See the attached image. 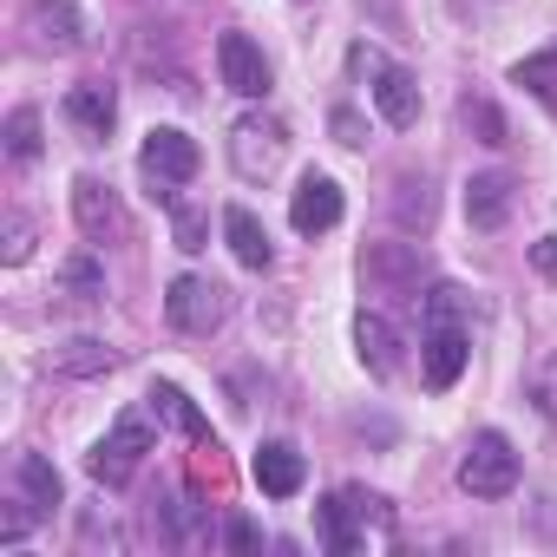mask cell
Returning <instances> with one entry per match:
<instances>
[{"label":"cell","mask_w":557,"mask_h":557,"mask_svg":"<svg viewBox=\"0 0 557 557\" xmlns=\"http://www.w3.org/2000/svg\"><path fill=\"white\" fill-rule=\"evenodd\" d=\"M368 524L374 531H394V505L381 492H368V485H342V492H329L315 505V537H322L329 557H355L361 537H368Z\"/></svg>","instance_id":"cell-1"},{"label":"cell","mask_w":557,"mask_h":557,"mask_svg":"<svg viewBox=\"0 0 557 557\" xmlns=\"http://www.w3.org/2000/svg\"><path fill=\"white\" fill-rule=\"evenodd\" d=\"M197 164H203V151H197V138L177 132V125H151L145 145H138V171H145V184H151L158 203H177V190L197 177Z\"/></svg>","instance_id":"cell-2"},{"label":"cell","mask_w":557,"mask_h":557,"mask_svg":"<svg viewBox=\"0 0 557 557\" xmlns=\"http://www.w3.org/2000/svg\"><path fill=\"white\" fill-rule=\"evenodd\" d=\"M459 492L466 498H511L518 492V453L505 433H492V426L472 433V446L459 459Z\"/></svg>","instance_id":"cell-3"},{"label":"cell","mask_w":557,"mask_h":557,"mask_svg":"<svg viewBox=\"0 0 557 557\" xmlns=\"http://www.w3.org/2000/svg\"><path fill=\"white\" fill-rule=\"evenodd\" d=\"M145 453H158V440H151L145 413H119V420H112V433L86 453V472H92L99 485H125V479L145 466Z\"/></svg>","instance_id":"cell-4"},{"label":"cell","mask_w":557,"mask_h":557,"mask_svg":"<svg viewBox=\"0 0 557 557\" xmlns=\"http://www.w3.org/2000/svg\"><path fill=\"white\" fill-rule=\"evenodd\" d=\"M348 60H355V73H368V79H374V112H381L394 132L420 125V79H413L407 66H387L374 47H355Z\"/></svg>","instance_id":"cell-5"},{"label":"cell","mask_w":557,"mask_h":557,"mask_svg":"<svg viewBox=\"0 0 557 557\" xmlns=\"http://www.w3.org/2000/svg\"><path fill=\"white\" fill-rule=\"evenodd\" d=\"M164 315L177 335H216L230 322V289L210 283V275H177L171 296H164Z\"/></svg>","instance_id":"cell-6"},{"label":"cell","mask_w":557,"mask_h":557,"mask_svg":"<svg viewBox=\"0 0 557 557\" xmlns=\"http://www.w3.org/2000/svg\"><path fill=\"white\" fill-rule=\"evenodd\" d=\"M283 151H289V132H283V119H269V112H249V119H236V132H230V164H236V177H269L275 164H283Z\"/></svg>","instance_id":"cell-7"},{"label":"cell","mask_w":557,"mask_h":557,"mask_svg":"<svg viewBox=\"0 0 557 557\" xmlns=\"http://www.w3.org/2000/svg\"><path fill=\"white\" fill-rule=\"evenodd\" d=\"M420 275H426L420 243H368L361 249V283H368V296H413Z\"/></svg>","instance_id":"cell-8"},{"label":"cell","mask_w":557,"mask_h":557,"mask_svg":"<svg viewBox=\"0 0 557 557\" xmlns=\"http://www.w3.org/2000/svg\"><path fill=\"white\" fill-rule=\"evenodd\" d=\"M466 361H472L466 322H433V329H426V342H420V381H426L433 394H446V387H459Z\"/></svg>","instance_id":"cell-9"},{"label":"cell","mask_w":557,"mask_h":557,"mask_svg":"<svg viewBox=\"0 0 557 557\" xmlns=\"http://www.w3.org/2000/svg\"><path fill=\"white\" fill-rule=\"evenodd\" d=\"M249 479H256L262 498H296L302 479H309V459H302V446H289V440H262L256 459H249Z\"/></svg>","instance_id":"cell-10"},{"label":"cell","mask_w":557,"mask_h":557,"mask_svg":"<svg viewBox=\"0 0 557 557\" xmlns=\"http://www.w3.org/2000/svg\"><path fill=\"white\" fill-rule=\"evenodd\" d=\"M216 73L236 99H262L269 92V60L249 34H216Z\"/></svg>","instance_id":"cell-11"},{"label":"cell","mask_w":557,"mask_h":557,"mask_svg":"<svg viewBox=\"0 0 557 557\" xmlns=\"http://www.w3.org/2000/svg\"><path fill=\"white\" fill-rule=\"evenodd\" d=\"M342 210H348V197H342V184H335L329 171H309V177L296 184V197H289V223H296L302 236L335 230V223H342Z\"/></svg>","instance_id":"cell-12"},{"label":"cell","mask_w":557,"mask_h":557,"mask_svg":"<svg viewBox=\"0 0 557 557\" xmlns=\"http://www.w3.org/2000/svg\"><path fill=\"white\" fill-rule=\"evenodd\" d=\"M73 216H79V230H86L92 243H125V210H119L112 184L79 177V184H73Z\"/></svg>","instance_id":"cell-13"},{"label":"cell","mask_w":557,"mask_h":557,"mask_svg":"<svg viewBox=\"0 0 557 557\" xmlns=\"http://www.w3.org/2000/svg\"><path fill=\"white\" fill-rule=\"evenodd\" d=\"M27 34H34V47H47V53L86 47V21H79L73 0H34V8H27Z\"/></svg>","instance_id":"cell-14"},{"label":"cell","mask_w":557,"mask_h":557,"mask_svg":"<svg viewBox=\"0 0 557 557\" xmlns=\"http://www.w3.org/2000/svg\"><path fill=\"white\" fill-rule=\"evenodd\" d=\"M511 203H518L511 171H479V177H466V223H472V230H498V223L511 216Z\"/></svg>","instance_id":"cell-15"},{"label":"cell","mask_w":557,"mask_h":557,"mask_svg":"<svg viewBox=\"0 0 557 557\" xmlns=\"http://www.w3.org/2000/svg\"><path fill=\"white\" fill-rule=\"evenodd\" d=\"M66 119L99 145V138H112V125H119V92H112L106 79H86V86L66 92Z\"/></svg>","instance_id":"cell-16"},{"label":"cell","mask_w":557,"mask_h":557,"mask_svg":"<svg viewBox=\"0 0 557 557\" xmlns=\"http://www.w3.org/2000/svg\"><path fill=\"white\" fill-rule=\"evenodd\" d=\"M355 355H361V368H368L374 381H387V374L400 368V335H394V322L374 315V309H361V322H355Z\"/></svg>","instance_id":"cell-17"},{"label":"cell","mask_w":557,"mask_h":557,"mask_svg":"<svg viewBox=\"0 0 557 557\" xmlns=\"http://www.w3.org/2000/svg\"><path fill=\"white\" fill-rule=\"evenodd\" d=\"M14 485H21L27 511H40V518L66 505V485H60V472H53V459H47V453H21V459H14Z\"/></svg>","instance_id":"cell-18"},{"label":"cell","mask_w":557,"mask_h":557,"mask_svg":"<svg viewBox=\"0 0 557 557\" xmlns=\"http://www.w3.org/2000/svg\"><path fill=\"white\" fill-rule=\"evenodd\" d=\"M223 236H230V249H236L243 269H269V262H275V243H269V230L256 223V210L230 203V210H223Z\"/></svg>","instance_id":"cell-19"},{"label":"cell","mask_w":557,"mask_h":557,"mask_svg":"<svg viewBox=\"0 0 557 557\" xmlns=\"http://www.w3.org/2000/svg\"><path fill=\"white\" fill-rule=\"evenodd\" d=\"M145 400H151V413H164V420H171V426H177L184 440H197V446L210 440V420L197 413V400H190L184 387H171V381H158V387H151Z\"/></svg>","instance_id":"cell-20"},{"label":"cell","mask_w":557,"mask_h":557,"mask_svg":"<svg viewBox=\"0 0 557 557\" xmlns=\"http://www.w3.org/2000/svg\"><path fill=\"white\" fill-rule=\"evenodd\" d=\"M60 296L66 302H106V269H99L92 249H79V256L60 262Z\"/></svg>","instance_id":"cell-21"},{"label":"cell","mask_w":557,"mask_h":557,"mask_svg":"<svg viewBox=\"0 0 557 557\" xmlns=\"http://www.w3.org/2000/svg\"><path fill=\"white\" fill-rule=\"evenodd\" d=\"M119 368V348H106V342H60L53 348V374H112Z\"/></svg>","instance_id":"cell-22"},{"label":"cell","mask_w":557,"mask_h":557,"mask_svg":"<svg viewBox=\"0 0 557 557\" xmlns=\"http://www.w3.org/2000/svg\"><path fill=\"white\" fill-rule=\"evenodd\" d=\"M394 223H400V230H426V223H433V177H426V171L394 184Z\"/></svg>","instance_id":"cell-23"},{"label":"cell","mask_w":557,"mask_h":557,"mask_svg":"<svg viewBox=\"0 0 557 557\" xmlns=\"http://www.w3.org/2000/svg\"><path fill=\"white\" fill-rule=\"evenodd\" d=\"M459 119L479 132V145H511V125H505V112H498L492 99H472V92H466V99H459Z\"/></svg>","instance_id":"cell-24"},{"label":"cell","mask_w":557,"mask_h":557,"mask_svg":"<svg viewBox=\"0 0 557 557\" xmlns=\"http://www.w3.org/2000/svg\"><path fill=\"white\" fill-rule=\"evenodd\" d=\"M8 158L14 164H34L40 158V112L34 106H14L8 112Z\"/></svg>","instance_id":"cell-25"},{"label":"cell","mask_w":557,"mask_h":557,"mask_svg":"<svg viewBox=\"0 0 557 557\" xmlns=\"http://www.w3.org/2000/svg\"><path fill=\"white\" fill-rule=\"evenodd\" d=\"M511 86H524V92H537V99H557V47L518 60V66H511Z\"/></svg>","instance_id":"cell-26"},{"label":"cell","mask_w":557,"mask_h":557,"mask_svg":"<svg viewBox=\"0 0 557 557\" xmlns=\"http://www.w3.org/2000/svg\"><path fill=\"white\" fill-rule=\"evenodd\" d=\"M171 236H177L184 256H197V249H210V216L190 210V203H171Z\"/></svg>","instance_id":"cell-27"},{"label":"cell","mask_w":557,"mask_h":557,"mask_svg":"<svg viewBox=\"0 0 557 557\" xmlns=\"http://www.w3.org/2000/svg\"><path fill=\"white\" fill-rule=\"evenodd\" d=\"M466 302H472L466 289H453V283H440V289L426 296V329H433V322H466Z\"/></svg>","instance_id":"cell-28"},{"label":"cell","mask_w":557,"mask_h":557,"mask_svg":"<svg viewBox=\"0 0 557 557\" xmlns=\"http://www.w3.org/2000/svg\"><path fill=\"white\" fill-rule=\"evenodd\" d=\"M8 262H27L34 256V223L21 216V210H8V249H0Z\"/></svg>","instance_id":"cell-29"},{"label":"cell","mask_w":557,"mask_h":557,"mask_svg":"<svg viewBox=\"0 0 557 557\" xmlns=\"http://www.w3.org/2000/svg\"><path fill=\"white\" fill-rule=\"evenodd\" d=\"M329 132H335L342 145H368V119H361L355 106H335V112H329Z\"/></svg>","instance_id":"cell-30"},{"label":"cell","mask_w":557,"mask_h":557,"mask_svg":"<svg viewBox=\"0 0 557 557\" xmlns=\"http://www.w3.org/2000/svg\"><path fill=\"white\" fill-rule=\"evenodd\" d=\"M531 400H537V413L557 426V361H550V368H537V381H531Z\"/></svg>","instance_id":"cell-31"},{"label":"cell","mask_w":557,"mask_h":557,"mask_svg":"<svg viewBox=\"0 0 557 557\" xmlns=\"http://www.w3.org/2000/svg\"><path fill=\"white\" fill-rule=\"evenodd\" d=\"M531 269H537V275H544V283H557V230H550V236H537V243H531Z\"/></svg>","instance_id":"cell-32"},{"label":"cell","mask_w":557,"mask_h":557,"mask_svg":"<svg viewBox=\"0 0 557 557\" xmlns=\"http://www.w3.org/2000/svg\"><path fill=\"white\" fill-rule=\"evenodd\" d=\"M223 544H230V550H256V544H262V531H256L249 518H230V524H223Z\"/></svg>","instance_id":"cell-33"},{"label":"cell","mask_w":557,"mask_h":557,"mask_svg":"<svg viewBox=\"0 0 557 557\" xmlns=\"http://www.w3.org/2000/svg\"><path fill=\"white\" fill-rule=\"evenodd\" d=\"M531 531L557 537V498H537V505H531Z\"/></svg>","instance_id":"cell-34"}]
</instances>
